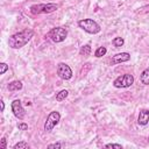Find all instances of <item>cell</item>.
Masks as SVG:
<instances>
[{
  "label": "cell",
  "mask_w": 149,
  "mask_h": 149,
  "mask_svg": "<svg viewBox=\"0 0 149 149\" xmlns=\"http://www.w3.org/2000/svg\"><path fill=\"white\" fill-rule=\"evenodd\" d=\"M34 30L33 29H23L19 33H15L13 35L9 36V40H8V44L12 49H20L22 47H24L30 40L31 37L34 36Z\"/></svg>",
  "instance_id": "obj_1"
},
{
  "label": "cell",
  "mask_w": 149,
  "mask_h": 149,
  "mask_svg": "<svg viewBox=\"0 0 149 149\" xmlns=\"http://www.w3.org/2000/svg\"><path fill=\"white\" fill-rule=\"evenodd\" d=\"M78 26L84 31H86L88 34H93V35L100 33V30H101L100 26L94 20H92V19H83V20H79L78 21Z\"/></svg>",
  "instance_id": "obj_2"
},
{
  "label": "cell",
  "mask_w": 149,
  "mask_h": 149,
  "mask_svg": "<svg viewBox=\"0 0 149 149\" xmlns=\"http://www.w3.org/2000/svg\"><path fill=\"white\" fill-rule=\"evenodd\" d=\"M58 9V5L56 3H37L30 6V12L33 14H49Z\"/></svg>",
  "instance_id": "obj_3"
},
{
  "label": "cell",
  "mask_w": 149,
  "mask_h": 149,
  "mask_svg": "<svg viewBox=\"0 0 149 149\" xmlns=\"http://www.w3.org/2000/svg\"><path fill=\"white\" fill-rule=\"evenodd\" d=\"M134 83V77L130 73H126V74H121L119 77H116L113 81L114 87L116 88H125V87H129L132 86Z\"/></svg>",
  "instance_id": "obj_4"
},
{
  "label": "cell",
  "mask_w": 149,
  "mask_h": 149,
  "mask_svg": "<svg viewBox=\"0 0 149 149\" xmlns=\"http://www.w3.org/2000/svg\"><path fill=\"white\" fill-rule=\"evenodd\" d=\"M66 36H68V30L64 27H56L49 31V37L55 43L63 42L66 38Z\"/></svg>",
  "instance_id": "obj_5"
},
{
  "label": "cell",
  "mask_w": 149,
  "mask_h": 149,
  "mask_svg": "<svg viewBox=\"0 0 149 149\" xmlns=\"http://www.w3.org/2000/svg\"><path fill=\"white\" fill-rule=\"evenodd\" d=\"M59 120H61V114H59V112H57V111L50 112L49 115L47 116L45 122H44V132L50 133V132L55 128V126L59 122Z\"/></svg>",
  "instance_id": "obj_6"
},
{
  "label": "cell",
  "mask_w": 149,
  "mask_h": 149,
  "mask_svg": "<svg viewBox=\"0 0 149 149\" xmlns=\"http://www.w3.org/2000/svg\"><path fill=\"white\" fill-rule=\"evenodd\" d=\"M57 74L59 78H62L64 80H69L72 78V70L68 64L59 63L57 65Z\"/></svg>",
  "instance_id": "obj_7"
},
{
  "label": "cell",
  "mask_w": 149,
  "mask_h": 149,
  "mask_svg": "<svg viewBox=\"0 0 149 149\" xmlns=\"http://www.w3.org/2000/svg\"><path fill=\"white\" fill-rule=\"evenodd\" d=\"M12 112L13 114L15 115V118H17L19 120H22L26 115V112H24V108L21 104V100L19 99H15L13 102H12Z\"/></svg>",
  "instance_id": "obj_8"
},
{
  "label": "cell",
  "mask_w": 149,
  "mask_h": 149,
  "mask_svg": "<svg viewBox=\"0 0 149 149\" xmlns=\"http://www.w3.org/2000/svg\"><path fill=\"white\" fill-rule=\"evenodd\" d=\"M129 59H130V55L128 52H120V54H116L115 56L112 57L111 64H120V63L128 62Z\"/></svg>",
  "instance_id": "obj_9"
},
{
  "label": "cell",
  "mask_w": 149,
  "mask_h": 149,
  "mask_svg": "<svg viewBox=\"0 0 149 149\" xmlns=\"http://www.w3.org/2000/svg\"><path fill=\"white\" fill-rule=\"evenodd\" d=\"M148 122H149V109H147V108L140 109L139 118H137V123L141 125V126H146Z\"/></svg>",
  "instance_id": "obj_10"
},
{
  "label": "cell",
  "mask_w": 149,
  "mask_h": 149,
  "mask_svg": "<svg viewBox=\"0 0 149 149\" xmlns=\"http://www.w3.org/2000/svg\"><path fill=\"white\" fill-rule=\"evenodd\" d=\"M7 88H8V91H10V92H13V91H19V90L22 88V83H21L20 80H13L12 83L8 84Z\"/></svg>",
  "instance_id": "obj_11"
},
{
  "label": "cell",
  "mask_w": 149,
  "mask_h": 149,
  "mask_svg": "<svg viewBox=\"0 0 149 149\" xmlns=\"http://www.w3.org/2000/svg\"><path fill=\"white\" fill-rule=\"evenodd\" d=\"M140 80L143 85H149V68L144 69L140 76Z\"/></svg>",
  "instance_id": "obj_12"
},
{
  "label": "cell",
  "mask_w": 149,
  "mask_h": 149,
  "mask_svg": "<svg viewBox=\"0 0 149 149\" xmlns=\"http://www.w3.org/2000/svg\"><path fill=\"white\" fill-rule=\"evenodd\" d=\"M92 69V65H91V63H85L83 66H81V69H80V71H79V77L81 78V77H85L88 72H90V70Z\"/></svg>",
  "instance_id": "obj_13"
},
{
  "label": "cell",
  "mask_w": 149,
  "mask_h": 149,
  "mask_svg": "<svg viewBox=\"0 0 149 149\" xmlns=\"http://www.w3.org/2000/svg\"><path fill=\"white\" fill-rule=\"evenodd\" d=\"M91 51H92V49H91V45H90V44H85V45H83V47L80 48V50H79V54H80V56L87 57V56H90Z\"/></svg>",
  "instance_id": "obj_14"
},
{
  "label": "cell",
  "mask_w": 149,
  "mask_h": 149,
  "mask_svg": "<svg viewBox=\"0 0 149 149\" xmlns=\"http://www.w3.org/2000/svg\"><path fill=\"white\" fill-rule=\"evenodd\" d=\"M68 94H69L68 90H62V91H59V92L56 94V100H57V101H62V100H64V99L68 97Z\"/></svg>",
  "instance_id": "obj_15"
},
{
  "label": "cell",
  "mask_w": 149,
  "mask_h": 149,
  "mask_svg": "<svg viewBox=\"0 0 149 149\" xmlns=\"http://www.w3.org/2000/svg\"><path fill=\"white\" fill-rule=\"evenodd\" d=\"M106 52H107V49L105 48V47H99L95 51H94V56L95 57H102V56H105L106 55Z\"/></svg>",
  "instance_id": "obj_16"
},
{
  "label": "cell",
  "mask_w": 149,
  "mask_h": 149,
  "mask_svg": "<svg viewBox=\"0 0 149 149\" xmlns=\"http://www.w3.org/2000/svg\"><path fill=\"white\" fill-rule=\"evenodd\" d=\"M112 43H113V45H114L115 48H120V47H122V45H123L125 40H123L122 37H115V38L112 41Z\"/></svg>",
  "instance_id": "obj_17"
},
{
  "label": "cell",
  "mask_w": 149,
  "mask_h": 149,
  "mask_svg": "<svg viewBox=\"0 0 149 149\" xmlns=\"http://www.w3.org/2000/svg\"><path fill=\"white\" fill-rule=\"evenodd\" d=\"M13 148L14 149H29V144L24 141H21V142H17L16 144H14Z\"/></svg>",
  "instance_id": "obj_18"
},
{
  "label": "cell",
  "mask_w": 149,
  "mask_h": 149,
  "mask_svg": "<svg viewBox=\"0 0 149 149\" xmlns=\"http://www.w3.org/2000/svg\"><path fill=\"white\" fill-rule=\"evenodd\" d=\"M48 149H52V148H55V149H61L62 148V144L59 143V142H56V143H51V144H48V147H47Z\"/></svg>",
  "instance_id": "obj_19"
},
{
  "label": "cell",
  "mask_w": 149,
  "mask_h": 149,
  "mask_svg": "<svg viewBox=\"0 0 149 149\" xmlns=\"http://www.w3.org/2000/svg\"><path fill=\"white\" fill-rule=\"evenodd\" d=\"M105 148H115V149H122V146L121 144H118V143H108L105 146Z\"/></svg>",
  "instance_id": "obj_20"
},
{
  "label": "cell",
  "mask_w": 149,
  "mask_h": 149,
  "mask_svg": "<svg viewBox=\"0 0 149 149\" xmlns=\"http://www.w3.org/2000/svg\"><path fill=\"white\" fill-rule=\"evenodd\" d=\"M7 70H8V65L6 63H1L0 64V74H3Z\"/></svg>",
  "instance_id": "obj_21"
},
{
  "label": "cell",
  "mask_w": 149,
  "mask_h": 149,
  "mask_svg": "<svg viewBox=\"0 0 149 149\" xmlns=\"http://www.w3.org/2000/svg\"><path fill=\"white\" fill-rule=\"evenodd\" d=\"M17 128H19V130H26V129H28V125L24 122H20V123H17Z\"/></svg>",
  "instance_id": "obj_22"
},
{
  "label": "cell",
  "mask_w": 149,
  "mask_h": 149,
  "mask_svg": "<svg viewBox=\"0 0 149 149\" xmlns=\"http://www.w3.org/2000/svg\"><path fill=\"white\" fill-rule=\"evenodd\" d=\"M0 148L1 149H6L7 148V143H6V139L5 137H2L1 141H0Z\"/></svg>",
  "instance_id": "obj_23"
},
{
  "label": "cell",
  "mask_w": 149,
  "mask_h": 149,
  "mask_svg": "<svg viewBox=\"0 0 149 149\" xmlns=\"http://www.w3.org/2000/svg\"><path fill=\"white\" fill-rule=\"evenodd\" d=\"M0 104H1V112H3V109H5V102H3V100H1Z\"/></svg>",
  "instance_id": "obj_24"
}]
</instances>
